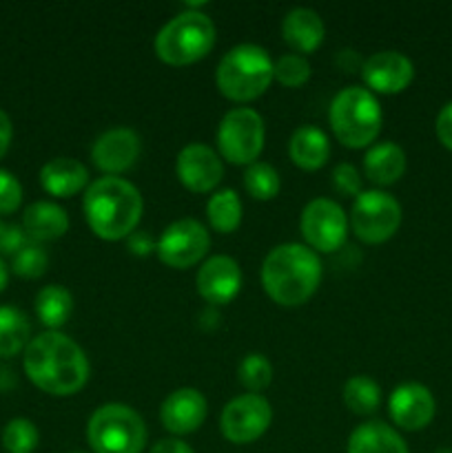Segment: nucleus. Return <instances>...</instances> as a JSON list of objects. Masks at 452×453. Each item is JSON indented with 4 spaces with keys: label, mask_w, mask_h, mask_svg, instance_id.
I'll return each instance as SVG.
<instances>
[{
    "label": "nucleus",
    "mask_w": 452,
    "mask_h": 453,
    "mask_svg": "<svg viewBox=\"0 0 452 453\" xmlns=\"http://www.w3.org/2000/svg\"><path fill=\"white\" fill-rule=\"evenodd\" d=\"M22 230L31 242H53L69 230V215L53 202H34L22 212Z\"/></svg>",
    "instance_id": "22"
},
{
    "label": "nucleus",
    "mask_w": 452,
    "mask_h": 453,
    "mask_svg": "<svg viewBox=\"0 0 452 453\" xmlns=\"http://www.w3.org/2000/svg\"><path fill=\"white\" fill-rule=\"evenodd\" d=\"M149 453H195V451L191 449L184 441L171 436V438H162V441L155 442V445L151 447Z\"/></svg>",
    "instance_id": "38"
},
{
    "label": "nucleus",
    "mask_w": 452,
    "mask_h": 453,
    "mask_svg": "<svg viewBox=\"0 0 452 453\" xmlns=\"http://www.w3.org/2000/svg\"><path fill=\"white\" fill-rule=\"evenodd\" d=\"M22 186L13 173L0 168V215H12L20 208Z\"/></svg>",
    "instance_id": "35"
},
{
    "label": "nucleus",
    "mask_w": 452,
    "mask_h": 453,
    "mask_svg": "<svg viewBox=\"0 0 452 453\" xmlns=\"http://www.w3.org/2000/svg\"><path fill=\"white\" fill-rule=\"evenodd\" d=\"M282 35L295 53H310L323 42L326 27L322 16L310 7H292L282 20Z\"/></svg>",
    "instance_id": "19"
},
{
    "label": "nucleus",
    "mask_w": 452,
    "mask_h": 453,
    "mask_svg": "<svg viewBox=\"0 0 452 453\" xmlns=\"http://www.w3.org/2000/svg\"><path fill=\"white\" fill-rule=\"evenodd\" d=\"M337 65L344 71H362L363 60L359 58L357 51H353V49H341V51L337 53Z\"/></svg>",
    "instance_id": "40"
},
{
    "label": "nucleus",
    "mask_w": 452,
    "mask_h": 453,
    "mask_svg": "<svg viewBox=\"0 0 452 453\" xmlns=\"http://www.w3.org/2000/svg\"><path fill=\"white\" fill-rule=\"evenodd\" d=\"M215 44V25L199 9L189 7L173 16L155 35V53L162 62L184 66L207 56Z\"/></svg>",
    "instance_id": "6"
},
{
    "label": "nucleus",
    "mask_w": 452,
    "mask_h": 453,
    "mask_svg": "<svg viewBox=\"0 0 452 453\" xmlns=\"http://www.w3.org/2000/svg\"><path fill=\"white\" fill-rule=\"evenodd\" d=\"M74 453H82V451H74Z\"/></svg>",
    "instance_id": "43"
},
{
    "label": "nucleus",
    "mask_w": 452,
    "mask_h": 453,
    "mask_svg": "<svg viewBox=\"0 0 452 453\" xmlns=\"http://www.w3.org/2000/svg\"><path fill=\"white\" fill-rule=\"evenodd\" d=\"M310 78V62L301 53H284L273 62V80L288 88L301 87Z\"/></svg>",
    "instance_id": "32"
},
{
    "label": "nucleus",
    "mask_w": 452,
    "mask_h": 453,
    "mask_svg": "<svg viewBox=\"0 0 452 453\" xmlns=\"http://www.w3.org/2000/svg\"><path fill=\"white\" fill-rule=\"evenodd\" d=\"M261 286L279 305H301L322 281V259L306 243H279L261 264Z\"/></svg>",
    "instance_id": "3"
},
{
    "label": "nucleus",
    "mask_w": 452,
    "mask_h": 453,
    "mask_svg": "<svg viewBox=\"0 0 452 453\" xmlns=\"http://www.w3.org/2000/svg\"><path fill=\"white\" fill-rule=\"evenodd\" d=\"M38 427L29 418H13L3 429V447L7 453H31L38 447Z\"/></svg>",
    "instance_id": "31"
},
{
    "label": "nucleus",
    "mask_w": 452,
    "mask_h": 453,
    "mask_svg": "<svg viewBox=\"0 0 452 453\" xmlns=\"http://www.w3.org/2000/svg\"><path fill=\"white\" fill-rule=\"evenodd\" d=\"M129 248H131L133 255H149L151 250L155 248L153 239H151L149 233H144V230H136V233L129 234Z\"/></svg>",
    "instance_id": "37"
},
{
    "label": "nucleus",
    "mask_w": 452,
    "mask_h": 453,
    "mask_svg": "<svg viewBox=\"0 0 452 453\" xmlns=\"http://www.w3.org/2000/svg\"><path fill=\"white\" fill-rule=\"evenodd\" d=\"M3 228H4V221H0V233H3Z\"/></svg>",
    "instance_id": "42"
},
{
    "label": "nucleus",
    "mask_w": 452,
    "mask_h": 453,
    "mask_svg": "<svg viewBox=\"0 0 452 453\" xmlns=\"http://www.w3.org/2000/svg\"><path fill=\"white\" fill-rule=\"evenodd\" d=\"M12 137H13V127H12V119L9 115L0 109V159L4 157V153L9 150V144H12Z\"/></svg>",
    "instance_id": "39"
},
{
    "label": "nucleus",
    "mask_w": 452,
    "mask_h": 453,
    "mask_svg": "<svg viewBox=\"0 0 452 453\" xmlns=\"http://www.w3.org/2000/svg\"><path fill=\"white\" fill-rule=\"evenodd\" d=\"M348 215L337 202L315 197L301 211V234L315 252H332L344 246L348 237Z\"/></svg>",
    "instance_id": "11"
},
{
    "label": "nucleus",
    "mask_w": 452,
    "mask_h": 453,
    "mask_svg": "<svg viewBox=\"0 0 452 453\" xmlns=\"http://www.w3.org/2000/svg\"><path fill=\"white\" fill-rule=\"evenodd\" d=\"M273 420L270 403L261 394H242L226 403L220 416V432L233 445H248L266 434Z\"/></svg>",
    "instance_id": "12"
},
{
    "label": "nucleus",
    "mask_w": 452,
    "mask_h": 453,
    "mask_svg": "<svg viewBox=\"0 0 452 453\" xmlns=\"http://www.w3.org/2000/svg\"><path fill=\"white\" fill-rule=\"evenodd\" d=\"M328 122L337 140L350 149H363L377 140L384 122L375 93L359 84L339 88L328 109Z\"/></svg>",
    "instance_id": "4"
},
{
    "label": "nucleus",
    "mask_w": 452,
    "mask_h": 453,
    "mask_svg": "<svg viewBox=\"0 0 452 453\" xmlns=\"http://www.w3.org/2000/svg\"><path fill=\"white\" fill-rule=\"evenodd\" d=\"M199 296L211 305L229 303L242 288V268L229 255H213L199 265L195 277Z\"/></svg>",
    "instance_id": "17"
},
{
    "label": "nucleus",
    "mask_w": 452,
    "mask_h": 453,
    "mask_svg": "<svg viewBox=\"0 0 452 453\" xmlns=\"http://www.w3.org/2000/svg\"><path fill=\"white\" fill-rule=\"evenodd\" d=\"M40 184L53 197H71L89 184V171L80 159L53 157L40 168Z\"/></svg>",
    "instance_id": "21"
},
{
    "label": "nucleus",
    "mask_w": 452,
    "mask_h": 453,
    "mask_svg": "<svg viewBox=\"0 0 452 453\" xmlns=\"http://www.w3.org/2000/svg\"><path fill=\"white\" fill-rule=\"evenodd\" d=\"M346 453H410L406 441L384 420H366L348 436Z\"/></svg>",
    "instance_id": "20"
},
{
    "label": "nucleus",
    "mask_w": 452,
    "mask_h": 453,
    "mask_svg": "<svg viewBox=\"0 0 452 453\" xmlns=\"http://www.w3.org/2000/svg\"><path fill=\"white\" fill-rule=\"evenodd\" d=\"M49 255L38 242H27L16 255L12 257V270L18 277L25 279H38L47 273Z\"/></svg>",
    "instance_id": "33"
},
{
    "label": "nucleus",
    "mask_w": 452,
    "mask_h": 453,
    "mask_svg": "<svg viewBox=\"0 0 452 453\" xmlns=\"http://www.w3.org/2000/svg\"><path fill=\"white\" fill-rule=\"evenodd\" d=\"M363 173L377 186L394 184L406 173V150L397 142H377L363 155Z\"/></svg>",
    "instance_id": "23"
},
{
    "label": "nucleus",
    "mask_w": 452,
    "mask_h": 453,
    "mask_svg": "<svg viewBox=\"0 0 452 453\" xmlns=\"http://www.w3.org/2000/svg\"><path fill=\"white\" fill-rule=\"evenodd\" d=\"M25 374L31 383L51 396L78 394L89 380V358L84 349L58 330L34 336L25 348Z\"/></svg>",
    "instance_id": "1"
},
{
    "label": "nucleus",
    "mask_w": 452,
    "mask_h": 453,
    "mask_svg": "<svg viewBox=\"0 0 452 453\" xmlns=\"http://www.w3.org/2000/svg\"><path fill=\"white\" fill-rule=\"evenodd\" d=\"M7 283H9V268H7V264L0 259V292L7 288Z\"/></svg>",
    "instance_id": "41"
},
{
    "label": "nucleus",
    "mask_w": 452,
    "mask_h": 453,
    "mask_svg": "<svg viewBox=\"0 0 452 453\" xmlns=\"http://www.w3.org/2000/svg\"><path fill=\"white\" fill-rule=\"evenodd\" d=\"M279 186H282V180H279L275 166H270L269 162H260V159L248 164L246 173H244V188L251 197L261 199V202L273 199L279 193Z\"/></svg>",
    "instance_id": "29"
},
{
    "label": "nucleus",
    "mask_w": 452,
    "mask_h": 453,
    "mask_svg": "<svg viewBox=\"0 0 452 453\" xmlns=\"http://www.w3.org/2000/svg\"><path fill=\"white\" fill-rule=\"evenodd\" d=\"M71 312H74V296L65 286L49 283L40 288L35 295V314L43 326H47L49 330H58L69 321Z\"/></svg>",
    "instance_id": "25"
},
{
    "label": "nucleus",
    "mask_w": 452,
    "mask_h": 453,
    "mask_svg": "<svg viewBox=\"0 0 452 453\" xmlns=\"http://www.w3.org/2000/svg\"><path fill=\"white\" fill-rule=\"evenodd\" d=\"M31 326L22 310L13 305H0V357L12 358L25 352L29 345Z\"/></svg>",
    "instance_id": "26"
},
{
    "label": "nucleus",
    "mask_w": 452,
    "mask_h": 453,
    "mask_svg": "<svg viewBox=\"0 0 452 453\" xmlns=\"http://www.w3.org/2000/svg\"><path fill=\"white\" fill-rule=\"evenodd\" d=\"M238 379L251 394H261L273 380V365L264 354L251 352L239 361Z\"/></svg>",
    "instance_id": "30"
},
{
    "label": "nucleus",
    "mask_w": 452,
    "mask_h": 453,
    "mask_svg": "<svg viewBox=\"0 0 452 453\" xmlns=\"http://www.w3.org/2000/svg\"><path fill=\"white\" fill-rule=\"evenodd\" d=\"M207 398L195 388H180L164 398L160 407V420L173 436H186L198 432L207 418Z\"/></svg>",
    "instance_id": "18"
},
{
    "label": "nucleus",
    "mask_w": 452,
    "mask_h": 453,
    "mask_svg": "<svg viewBox=\"0 0 452 453\" xmlns=\"http://www.w3.org/2000/svg\"><path fill=\"white\" fill-rule=\"evenodd\" d=\"M344 403L350 411L359 416H368L381 405V388L370 376H350L344 385Z\"/></svg>",
    "instance_id": "28"
},
{
    "label": "nucleus",
    "mask_w": 452,
    "mask_h": 453,
    "mask_svg": "<svg viewBox=\"0 0 452 453\" xmlns=\"http://www.w3.org/2000/svg\"><path fill=\"white\" fill-rule=\"evenodd\" d=\"M211 248V234L202 221L193 217H182L168 224L155 242L160 261L171 268L186 270L199 264Z\"/></svg>",
    "instance_id": "10"
},
{
    "label": "nucleus",
    "mask_w": 452,
    "mask_h": 453,
    "mask_svg": "<svg viewBox=\"0 0 452 453\" xmlns=\"http://www.w3.org/2000/svg\"><path fill=\"white\" fill-rule=\"evenodd\" d=\"M142 208L144 202L140 190L124 177H97L84 190L82 211L89 228L106 242H118L136 233Z\"/></svg>",
    "instance_id": "2"
},
{
    "label": "nucleus",
    "mask_w": 452,
    "mask_h": 453,
    "mask_svg": "<svg viewBox=\"0 0 452 453\" xmlns=\"http://www.w3.org/2000/svg\"><path fill=\"white\" fill-rule=\"evenodd\" d=\"M175 173L182 184L193 193H208L215 188L224 175L222 157L202 142H191L177 153Z\"/></svg>",
    "instance_id": "13"
},
{
    "label": "nucleus",
    "mask_w": 452,
    "mask_h": 453,
    "mask_svg": "<svg viewBox=\"0 0 452 453\" xmlns=\"http://www.w3.org/2000/svg\"><path fill=\"white\" fill-rule=\"evenodd\" d=\"M208 224L217 233H233L242 224V199L233 188H222L213 193L207 202Z\"/></svg>",
    "instance_id": "27"
},
{
    "label": "nucleus",
    "mask_w": 452,
    "mask_h": 453,
    "mask_svg": "<svg viewBox=\"0 0 452 453\" xmlns=\"http://www.w3.org/2000/svg\"><path fill=\"white\" fill-rule=\"evenodd\" d=\"M434 131H437L439 142H441L446 149L452 150V102H448L437 115V122H434Z\"/></svg>",
    "instance_id": "36"
},
{
    "label": "nucleus",
    "mask_w": 452,
    "mask_h": 453,
    "mask_svg": "<svg viewBox=\"0 0 452 453\" xmlns=\"http://www.w3.org/2000/svg\"><path fill=\"white\" fill-rule=\"evenodd\" d=\"M331 184L335 186L337 193L344 195V197H357L363 190V177L350 162H339L332 168Z\"/></svg>",
    "instance_id": "34"
},
{
    "label": "nucleus",
    "mask_w": 452,
    "mask_h": 453,
    "mask_svg": "<svg viewBox=\"0 0 452 453\" xmlns=\"http://www.w3.org/2000/svg\"><path fill=\"white\" fill-rule=\"evenodd\" d=\"M215 82L222 96L229 100H255L273 82V58L260 44H235L222 56L215 69Z\"/></svg>",
    "instance_id": "5"
},
{
    "label": "nucleus",
    "mask_w": 452,
    "mask_h": 453,
    "mask_svg": "<svg viewBox=\"0 0 452 453\" xmlns=\"http://www.w3.org/2000/svg\"><path fill=\"white\" fill-rule=\"evenodd\" d=\"M264 119L251 106H235L217 127V149L230 164H253L264 149Z\"/></svg>",
    "instance_id": "9"
},
{
    "label": "nucleus",
    "mask_w": 452,
    "mask_h": 453,
    "mask_svg": "<svg viewBox=\"0 0 452 453\" xmlns=\"http://www.w3.org/2000/svg\"><path fill=\"white\" fill-rule=\"evenodd\" d=\"M87 441L96 453H142L146 445L144 418L124 403H106L89 418Z\"/></svg>",
    "instance_id": "7"
},
{
    "label": "nucleus",
    "mask_w": 452,
    "mask_h": 453,
    "mask_svg": "<svg viewBox=\"0 0 452 453\" xmlns=\"http://www.w3.org/2000/svg\"><path fill=\"white\" fill-rule=\"evenodd\" d=\"M137 157H140V135L127 127L109 128L97 135L91 146L93 164L106 175H120L129 171Z\"/></svg>",
    "instance_id": "16"
},
{
    "label": "nucleus",
    "mask_w": 452,
    "mask_h": 453,
    "mask_svg": "<svg viewBox=\"0 0 452 453\" xmlns=\"http://www.w3.org/2000/svg\"><path fill=\"white\" fill-rule=\"evenodd\" d=\"M401 203L390 193L379 188L362 190L353 199L350 208V228L362 242L384 243L401 226Z\"/></svg>",
    "instance_id": "8"
},
{
    "label": "nucleus",
    "mask_w": 452,
    "mask_h": 453,
    "mask_svg": "<svg viewBox=\"0 0 452 453\" xmlns=\"http://www.w3.org/2000/svg\"><path fill=\"white\" fill-rule=\"evenodd\" d=\"M362 78L366 88L377 93H393L403 91L415 78V65L410 58L394 49L377 51L363 60Z\"/></svg>",
    "instance_id": "15"
},
{
    "label": "nucleus",
    "mask_w": 452,
    "mask_h": 453,
    "mask_svg": "<svg viewBox=\"0 0 452 453\" xmlns=\"http://www.w3.org/2000/svg\"><path fill=\"white\" fill-rule=\"evenodd\" d=\"M390 418L406 432H419L428 427L437 411L433 392L421 383H401L393 389L388 398Z\"/></svg>",
    "instance_id": "14"
},
{
    "label": "nucleus",
    "mask_w": 452,
    "mask_h": 453,
    "mask_svg": "<svg viewBox=\"0 0 452 453\" xmlns=\"http://www.w3.org/2000/svg\"><path fill=\"white\" fill-rule=\"evenodd\" d=\"M288 155L292 164L304 171H317L331 157V140L326 133L313 124L295 128L288 142Z\"/></svg>",
    "instance_id": "24"
}]
</instances>
